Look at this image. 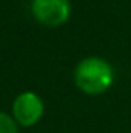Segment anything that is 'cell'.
Listing matches in <instances>:
<instances>
[{
	"label": "cell",
	"instance_id": "cell-1",
	"mask_svg": "<svg viewBox=\"0 0 131 133\" xmlns=\"http://www.w3.org/2000/svg\"><path fill=\"white\" fill-rule=\"evenodd\" d=\"M76 87L88 96H100L114 84V68L100 56L83 57L74 68Z\"/></svg>",
	"mask_w": 131,
	"mask_h": 133
},
{
	"label": "cell",
	"instance_id": "cell-2",
	"mask_svg": "<svg viewBox=\"0 0 131 133\" xmlns=\"http://www.w3.org/2000/svg\"><path fill=\"white\" fill-rule=\"evenodd\" d=\"M30 8L34 20L46 28L63 26L72 12L69 0H31Z\"/></svg>",
	"mask_w": 131,
	"mask_h": 133
},
{
	"label": "cell",
	"instance_id": "cell-3",
	"mask_svg": "<svg viewBox=\"0 0 131 133\" xmlns=\"http://www.w3.org/2000/svg\"><path fill=\"white\" fill-rule=\"evenodd\" d=\"M45 113L43 99L34 91H23L12 101L11 115L19 124V127H33Z\"/></svg>",
	"mask_w": 131,
	"mask_h": 133
},
{
	"label": "cell",
	"instance_id": "cell-4",
	"mask_svg": "<svg viewBox=\"0 0 131 133\" xmlns=\"http://www.w3.org/2000/svg\"><path fill=\"white\" fill-rule=\"evenodd\" d=\"M0 133H19V124L6 111H0Z\"/></svg>",
	"mask_w": 131,
	"mask_h": 133
}]
</instances>
